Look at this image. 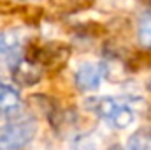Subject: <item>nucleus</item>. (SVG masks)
<instances>
[{
  "mask_svg": "<svg viewBox=\"0 0 151 150\" xmlns=\"http://www.w3.org/2000/svg\"><path fill=\"white\" fill-rule=\"evenodd\" d=\"M51 11L62 16H74L93 7L95 0H47Z\"/></svg>",
  "mask_w": 151,
  "mask_h": 150,
  "instance_id": "7",
  "label": "nucleus"
},
{
  "mask_svg": "<svg viewBox=\"0 0 151 150\" xmlns=\"http://www.w3.org/2000/svg\"><path fill=\"white\" fill-rule=\"evenodd\" d=\"M128 150H151V129H137L127 140Z\"/></svg>",
  "mask_w": 151,
  "mask_h": 150,
  "instance_id": "9",
  "label": "nucleus"
},
{
  "mask_svg": "<svg viewBox=\"0 0 151 150\" xmlns=\"http://www.w3.org/2000/svg\"><path fill=\"white\" fill-rule=\"evenodd\" d=\"M23 60V44L18 32L0 34V73H11V69Z\"/></svg>",
  "mask_w": 151,
  "mask_h": 150,
  "instance_id": "4",
  "label": "nucleus"
},
{
  "mask_svg": "<svg viewBox=\"0 0 151 150\" xmlns=\"http://www.w3.org/2000/svg\"><path fill=\"white\" fill-rule=\"evenodd\" d=\"M107 150H125V149H123V147H119V145H111Z\"/></svg>",
  "mask_w": 151,
  "mask_h": 150,
  "instance_id": "13",
  "label": "nucleus"
},
{
  "mask_svg": "<svg viewBox=\"0 0 151 150\" xmlns=\"http://www.w3.org/2000/svg\"><path fill=\"white\" fill-rule=\"evenodd\" d=\"M19 104H21L19 92L12 85L0 81V113L11 115L19 108Z\"/></svg>",
  "mask_w": 151,
  "mask_h": 150,
  "instance_id": "8",
  "label": "nucleus"
},
{
  "mask_svg": "<svg viewBox=\"0 0 151 150\" xmlns=\"http://www.w3.org/2000/svg\"><path fill=\"white\" fill-rule=\"evenodd\" d=\"M70 57V46L60 41H49L32 44L27 58L39 64L44 69H60Z\"/></svg>",
  "mask_w": 151,
  "mask_h": 150,
  "instance_id": "3",
  "label": "nucleus"
},
{
  "mask_svg": "<svg viewBox=\"0 0 151 150\" xmlns=\"http://www.w3.org/2000/svg\"><path fill=\"white\" fill-rule=\"evenodd\" d=\"M37 136V120L27 115L12 117L0 131V145L7 150H21Z\"/></svg>",
  "mask_w": 151,
  "mask_h": 150,
  "instance_id": "2",
  "label": "nucleus"
},
{
  "mask_svg": "<svg viewBox=\"0 0 151 150\" xmlns=\"http://www.w3.org/2000/svg\"><path fill=\"white\" fill-rule=\"evenodd\" d=\"M72 150H100L99 149V140L93 133L77 134L72 140Z\"/></svg>",
  "mask_w": 151,
  "mask_h": 150,
  "instance_id": "11",
  "label": "nucleus"
},
{
  "mask_svg": "<svg viewBox=\"0 0 151 150\" xmlns=\"http://www.w3.org/2000/svg\"><path fill=\"white\" fill-rule=\"evenodd\" d=\"M84 106L86 110L104 118L114 129H128L135 122L134 110L125 103H118L114 97H88Z\"/></svg>",
  "mask_w": 151,
  "mask_h": 150,
  "instance_id": "1",
  "label": "nucleus"
},
{
  "mask_svg": "<svg viewBox=\"0 0 151 150\" xmlns=\"http://www.w3.org/2000/svg\"><path fill=\"white\" fill-rule=\"evenodd\" d=\"M106 78L104 74V66L102 62H91V60H84L81 62L74 71V81L77 88L91 92L97 90L102 85V79Z\"/></svg>",
  "mask_w": 151,
  "mask_h": 150,
  "instance_id": "5",
  "label": "nucleus"
},
{
  "mask_svg": "<svg viewBox=\"0 0 151 150\" xmlns=\"http://www.w3.org/2000/svg\"><path fill=\"white\" fill-rule=\"evenodd\" d=\"M144 87H146V90H148V92L151 94V76L148 78V79H146V83H144Z\"/></svg>",
  "mask_w": 151,
  "mask_h": 150,
  "instance_id": "12",
  "label": "nucleus"
},
{
  "mask_svg": "<svg viewBox=\"0 0 151 150\" xmlns=\"http://www.w3.org/2000/svg\"><path fill=\"white\" fill-rule=\"evenodd\" d=\"M137 39L144 48H151V12H142L137 21Z\"/></svg>",
  "mask_w": 151,
  "mask_h": 150,
  "instance_id": "10",
  "label": "nucleus"
},
{
  "mask_svg": "<svg viewBox=\"0 0 151 150\" xmlns=\"http://www.w3.org/2000/svg\"><path fill=\"white\" fill-rule=\"evenodd\" d=\"M11 78L19 87H34L42 78V67L28 58H23L11 69Z\"/></svg>",
  "mask_w": 151,
  "mask_h": 150,
  "instance_id": "6",
  "label": "nucleus"
},
{
  "mask_svg": "<svg viewBox=\"0 0 151 150\" xmlns=\"http://www.w3.org/2000/svg\"><path fill=\"white\" fill-rule=\"evenodd\" d=\"M0 150H7V149H4V147H2V145H0Z\"/></svg>",
  "mask_w": 151,
  "mask_h": 150,
  "instance_id": "15",
  "label": "nucleus"
},
{
  "mask_svg": "<svg viewBox=\"0 0 151 150\" xmlns=\"http://www.w3.org/2000/svg\"><path fill=\"white\" fill-rule=\"evenodd\" d=\"M118 2H128V0H118Z\"/></svg>",
  "mask_w": 151,
  "mask_h": 150,
  "instance_id": "16",
  "label": "nucleus"
},
{
  "mask_svg": "<svg viewBox=\"0 0 151 150\" xmlns=\"http://www.w3.org/2000/svg\"><path fill=\"white\" fill-rule=\"evenodd\" d=\"M18 2H37V0H18Z\"/></svg>",
  "mask_w": 151,
  "mask_h": 150,
  "instance_id": "14",
  "label": "nucleus"
}]
</instances>
